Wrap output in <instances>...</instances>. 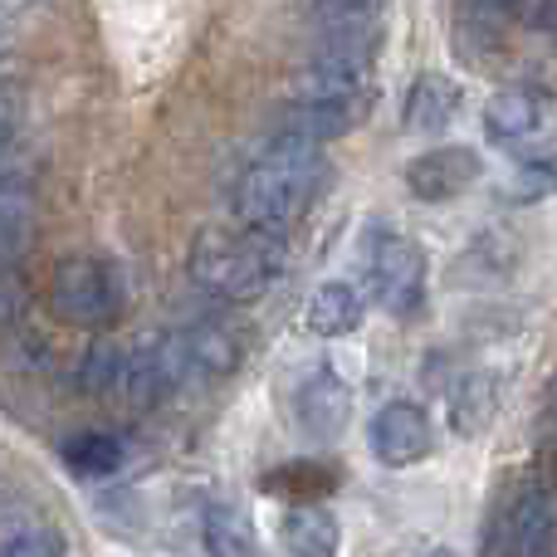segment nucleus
Segmentation results:
<instances>
[{"mask_svg": "<svg viewBox=\"0 0 557 557\" xmlns=\"http://www.w3.org/2000/svg\"><path fill=\"white\" fill-rule=\"evenodd\" d=\"M323 147L304 143V137L278 133L235 182V215L245 221V231H260L284 240V231L313 206L318 186H323Z\"/></svg>", "mask_w": 557, "mask_h": 557, "instance_id": "1", "label": "nucleus"}, {"mask_svg": "<svg viewBox=\"0 0 557 557\" xmlns=\"http://www.w3.org/2000/svg\"><path fill=\"white\" fill-rule=\"evenodd\" d=\"M186 270H191V278L206 294L231 298V304H250V298L270 294L274 278L284 274V240L260 235V231H221V225H206L191 240Z\"/></svg>", "mask_w": 557, "mask_h": 557, "instance_id": "2", "label": "nucleus"}, {"mask_svg": "<svg viewBox=\"0 0 557 557\" xmlns=\"http://www.w3.org/2000/svg\"><path fill=\"white\" fill-rule=\"evenodd\" d=\"M362 278L367 294L396 318H416L425 304V250L406 235L372 225L362 250Z\"/></svg>", "mask_w": 557, "mask_h": 557, "instance_id": "3", "label": "nucleus"}, {"mask_svg": "<svg viewBox=\"0 0 557 557\" xmlns=\"http://www.w3.org/2000/svg\"><path fill=\"white\" fill-rule=\"evenodd\" d=\"M54 313L74 327H113L123 313V274L108 255H69L54 270Z\"/></svg>", "mask_w": 557, "mask_h": 557, "instance_id": "4", "label": "nucleus"}, {"mask_svg": "<svg viewBox=\"0 0 557 557\" xmlns=\"http://www.w3.org/2000/svg\"><path fill=\"white\" fill-rule=\"evenodd\" d=\"M157 357H162L172 386L186 382H221L240 367V343H235L231 327L221 323H191L182 333L157 337Z\"/></svg>", "mask_w": 557, "mask_h": 557, "instance_id": "5", "label": "nucleus"}, {"mask_svg": "<svg viewBox=\"0 0 557 557\" xmlns=\"http://www.w3.org/2000/svg\"><path fill=\"white\" fill-rule=\"evenodd\" d=\"M372 59L376 54L318 45L313 59L294 74L298 103H372Z\"/></svg>", "mask_w": 557, "mask_h": 557, "instance_id": "6", "label": "nucleus"}, {"mask_svg": "<svg viewBox=\"0 0 557 557\" xmlns=\"http://www.w3.org/2000/svg\"><path fill=\"white\" fill-rule=\"evenodd\" d=\"M401 176L416 201H455V196H465L484 176V157L465 143L431 147V152L411 157Z\"/></svg>", "mask_w": 557, "mask_h": 557, "instance_id": "7", "label": "nucleus"}, {"mask_svg": "<svg viewBox=\"0 0 557 557\" xmlns=\"http://www.w3.org/2000/svg\"><path fill=\"white\" fill-rule=\"evenodd\" d=\"M367 445H372L376 465L406 470V465L431 455V445H435L431 416H425L416 401H386L382 411L372 416V425H367Z\"/></svg>", "mask_w": 557, "mask_h": 557, "instance_id": "8", "label": "nucleus"}, {"mask_svg": "<svg viewBox=\"0 0 557 557\" xmlns=\"http://www.w3.org/2000/svg\"><path fill=\"white\" fill-rule=\"evenodd\" d=\"M294 421L308 441H318V445L337 441V435L347 431V421H352V386L327 362L313 367L294 392Z\"/></svg>", "mask_w": 557, "mask_h": 557, "instance_id": "9", "label": "nucleus"}, {"mask_svg": "<svg viewBox=\"0 0 557 557\" xmlns=\"http://www.w3.org/2000/svg\"><path fill=\"white\" fill-rule=\"evenodd\" d=\"M382 10L386 0H313L318 45L376 54L382 49Z\"/></svg>", "mask_w": 557, "mask_h": 557, "instance_id": "10", "label": "nucleus"}, {"mask_svg": "<svg viewBox=\"0 0 557 557\" xmlns=\"http://www.w3.org/2000/svg\"><path fill=\"white\" fill-rule=\"evenodd\" d=\"M460 84L445 74H421L411 88H406L401 103V127L416 137H441L445 127L460 117Z\"/></svg>", "mask_w": 557, "mask_h": 557, "instance_id": "11", "label": "nucleus"}, {"mask_svg": "<svg viewBox=\"0 0 557 557\" xmlns=\"http://www.w3.org/2000/svg\"><path fill=\"white\" fill-rule=\"evenodd\" d=\"M35 221H39L35 182L0 166V264H15L35 245Z\"/></svg>", "mask_w": 557, "mask_h": 557, "instance_id": "12", "label": "nucleus"}, {"mask_svg": "<svg viewBox=\"0 0 557 557\" xmlns=\"http://www.w3.org/2000/svg\"><path fill=\"white\" fill-rule=\"evenodd\" d=\"M362 117H367V103H288L284 117H278V133L323 147V143L347 137Z\"/></svg>", "mask_w": 557, "mask_h": 557, "instance_id": "13", "label": "nucleus"}, {"mask_svg": "<svg viewBox=\"0 0 557 557\" xmlns=\"http://www.w3.org/2000/svg\"><path fill=\"white\" fill-rule=\"evenodd\" d=\"M504 548H509V557H557V523H553V504L543 490H529L513 504Z\"/></svg>", "mask_w": 557, "mask_h": 557, "instance_id": "14", "label": "nucleus"}, {"mask_svg": "<svg viewBox=\"0 0 557 557\" xmlns=\"http://www.w3.org/2000/svg\"><path fill=\"white\" fill-rule=\"evenodd\" d=\"M367 313V294L357 284H347V278H323V284L313 288V298H308V333L318 337H347L357 323H362Z\"/></svg>", "mask_w": 557, "mask_h": 557, "instance_id": "15", "label": "nucleus"}, {"mask_svg": "<svg viewBox=\"0 0 557 557\" xmlns=\"http://www.w3.org/2000/svg\"><path fill=\"white\" fill-rule=\"evenodd\" d=\"M278 543H284L288 557H337V519L323 509V504H294L278 519Z\"/></svg>", "mask_w": 557, "mask_h": 557, "instance_id": "16", "label": "nucleus"}, {"mask_svg": "<svg viewBox=\"0 0 557 557\" xmlns=\"http://www.w3.org/2000/svg\"><path fill=\"white\" fill-rule=\"evenodd\" d=\"M543 123V98L533 88H504L484 103V133L494 143H519V137L539 133Z\"/></svg>", "mask_w": 557, "mask_h": 557, "instance_id": "17", "label": "nucleus"}, {"mask_svg": "<svg viewBox=\"0 0 557 557\" xmlns=\"http://www.w3.org/2000/svg\"><path fill=\"white\" fill-rule=\"evenodd\" d=\"M59 455H64V465L74 474H84V480H108V474H117V470H123V460H127L123 441H117V435H108V431L69 435Z\"/></svg>", "mask_w": 557, "mask_h": 557, "instance_id": "18", "label": "nucleus"}, {"mask_svg": "<svg viewBox=\"0 0 557 557\" xmlns=\"http://www.w3.org/2000/svg\"><path fill=\"white\" fill-rule=\"evenodd\" d=\"M201 543L206 557H255V533L235 504H211L201 519Z\"/></svg>", "mask_w": 557, "mask_h": 557, "instance_id": "19", "label": "nucleus"}, {"mask_svg": "<svg viewBox=\"0 0 557 557\" xmlns=\"http://www.w3.org/2000/svg\"><path fill=\"white\" fill-rule=\"evenodd\" d=\"M494 401H499V392H494V382L484 372H470L460 386L450 392V411H455V425H460L465 435L484 431L494 416Z\"/></svg>", "mask_w": 557, "mask_h": 557, "instance_id": "20", "label": "nucleus"}, {"mask_svg": "<svg viewBox=\"0 0 557 557\" xmlns=\"http://www.w3.org/2000/svg\"><path fill=\"white\" fill-rule=\"evenodd\" d=\"M123 372H127V357L117 343H94L84 357V367H78V386H84L88 396H108V392H123Z\"/></svg>", "mask_w": 557, "mask_h": 557, "instance_id": "21", "label": "nucleus"}, {"mask_svg": "<svg viewBox=\"0 0 557 557\" xmlns=\"http://www.w3.org/2000/svg\"><path fill=\"white\" fill-rule=\"evenodd\" d=\"M0 557H64V548L39 523H0Z\"/></svg>", "mask_w": 557, "mask_h": 557, "instance_id": "22", "label": "nucleus"}, {"mask_svg": "<svg viewBox=\"0 0 557 557\" xmlns=\"http://www.w3.org/2000/svg\"><path fill=\"white\" fill-rule=\"evenodd\" d=\"M20 127V108H15V94H10L5 84H0V152L10 147V137H15Z\"/></svg>", "mask_w": 557, "mask_h": 557, "instance_id": "23", "label": "nucleus"}, {"mask_svg": "<svg viewBox=\"0 0 557 557\" xmlns=\"http://www.w3.org/2000/svg\"><path fill=\"white\" fill-rule=\"evenodd\" d=\"M539 20H543V29H548V35H557V0H548V5L539 10Z\"/></svg>", "mask_w": 557, "mask_h": 557, "instance_id": "24", "label": "nucleus"}, {"mask_svg": "<svg viewBox=\"0 0 557 557\" xmlns=\"http://www.w3.org/2000/svg\"><path fill=\"white\" fill-rule=\"evenodd\" d=\"M10 49V25H5V15H0V54Z\"/></svg>", "mask_w": 557, "mask_h": 557, "instance_id": "25", "label": "nucleus"}, {"mask_svg": "<svg viewBox=\"0 0 557 557\" xmlns=\"http://www.w3.org/2000/svg\"><path fill=\"white\" fill-rule=\"evenodd\" d=\"M431 557H455V553H445V548H435V553H431Z\"/></svg>", "mask_w": 557, "mask_h": 557, "instance_id": "26", "label": "nucleus"}]
</instances>
